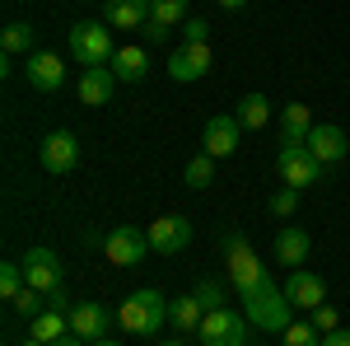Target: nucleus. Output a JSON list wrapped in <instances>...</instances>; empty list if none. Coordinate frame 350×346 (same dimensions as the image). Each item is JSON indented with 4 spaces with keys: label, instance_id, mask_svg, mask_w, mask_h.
<instances>
[{
    "label": "nucleus",
    "instance_id": "obj_5",
    "mask_svg": "<svg viewBox=\"0 0 350 346\" xmlns=\"http://www.w3.org/2000/svg\"><path fill=\"white\" fill-rule=\"evenodd\" d=\"M247 332H252V323L247 314H234V309H211L206 319H201V346H247Z\"/></svg>",
    "mask_w": 350,
    "mask_h": 346
},
{
    "label": "nucleus",
    "instance_id": "obj_12",
    "mask_svg": "<svg viewBox=\"0 0 350 346\" xmlns=\"http://www.w3.org/2000/svg\"><path fill=\"white\" fill-rule=\"evenodd\" d=\"M304 145L313 150V160L323 164V169H332V164H341L350 155V136L341 132V127H332V122H318V127L308 132Z\"/></svg>",
    "mask_w": 350,
    "mask_h": 346
},
{
    "label": "nucleus",
    "instance_id": "obj_14",
    "mask_svg": "<svg viewBox=\"0 0 350 346\" xmlns=\"http://www.w3.org/2000/svg\"><path fill=\"white\" fill-rule=\"evenodd\" d=\"M285 295H290V304L295 309H318V304H327V281L318 276V271H304V267H295L290 271V286H285Z\"/></svg>",
    "mask_w": 350,
    "mask_h": 346
},
{
    "label": "nucleus",
    "instance_id": "obj_11",
    "mask_svg": "<svg viewBox=\"0 0 350 346\" xmlns=\"http://www.w3.org/2000/svg\"><path fill=\"white\" fill-rule=\"evenodd\" d=\"M38 160H42V169H47V173H75V164H80V140H75V132L42 136Z\"/></svg>",
    "mask_w": 350,
    "mask_h": 346
},
{
    "label": "nucleus",
    "instance_id": "obj_22",
    "mask_svg": "<svg viewBox=\"0 0 350 346\" xmlns=\"http://www.w3.org/2000/svg\"><path fill=\"white\" fill-rule=\"evenodd\" d=\"M201 319H206V309H201L196 295L168 299V323H178V332H201Z\"/></svg>",
    "mask_w": 350,
    "mask_h": 346
},
{
    "label": "nucleus",
    "instance_id": "obj_6",
    "mask_svg": "<svg viewBox=\"0 0 350 346\" xmlns=\"http://www.w3.org/2000/svg\"><path fill=\"white\" fill-rule=\"evenodd\" d=\"M275 169H280L285 187H295V192H304V187H313V183H323V164L313 160V150H308V145H280Z\"/></svg>",
    "mask_w": 350,
    "mask_h": 346
},
{
    "label": "nucleus",
    "instance_id": "obj_40",
    "mask_svg": "<svg viewBox=\"0 0 350 346\" xmlns=\"http://www.w3.org/2000/svg\"><path fill=\"white\" fill-rule=\"evenodd\" d=\"M159 346H187V342H183V337H168V342H159Z\"/></svg>",
    "mask_w": 350,
    "mask_h": 346
},
{
    "label": "nucleus",
    "instance_id": "obj_2",
    "mask_svg": "<svg viewBox=\"0 0 350 346\" xmlns=\"http://www.w3.org/2000/svg\"><path fill=\"white\" fill-rule=\"evenodd\" d=\"M163 323H168V299L159 291H135L117 309V328L122 332H135V337H154Z\"/></svg>",
    "mask_w": 350,
    "mask_h": 346
},
{
    "label": "nucleus",
    "instance_id": "obj_20",
    "mask_svg": "<svg viewBox=\"0 0 350 346\" xmlns=\"http://www.w3.org/2000/svg\"><path fill=\"white\" fill-rule=\"evenodd\" d=\"M313 127H318V122L308 117L304 103H285V112H280V145H304Z\"/></svg>",
    "mask_w": 350,
    "mask_h": 346
},
{
    "label": "nucleus",
    "instance_id": "obj_30",
    "mask_svg": "<svg viewBox=\"0 0 350 346\" xmlns=\"http://www.w3.org/2000/svg\"><path fill=\"white\" fill-rule=\"evenodd\" d=\"M28 286V276H24V262H5L0 267V295L5 299H14V295Z\"/></svg>",
    "mask_w": 350,
    "mask_h": 346
},
{
    "label": "nucleus",
    "instance_id": "obj_29",
    "mask_svg": "<svg viewBox=\"0 0 350 346\" xmlns=\"http://www.w3.org/2000/svg\"><path fill=\"white\" fill-rule=\"evenodd\" d=\"M280 342L285 346H323V332H318L313 323H290V328L280 332Z\"/></svg>",
    "mask_w": 350,
    "mask_h": 346
},
{
    "label": "nucleus",
    "instance_id": "obj_27",
    "mask_svg": "<svg viewBox=\"0 0 350 346\" xmlns=\"http://www.w3.org/2000/svg\"><path fill=\"white\" fill-rule=\"evenodd\" d=\"M183 178H187V187H196V192H201V187H211V183H215V160H211V155H196V160L187 164V173H183Z\"/></svg>",
    "mask_w": 350,
    "mask_h": 346
},
{
    "label": "nucleus",
    "instance_id": "obj_19",
    "mask_svg": "<svg viewBox=\"0 0 350 346\" xmlns=\"http://www.w3.org/2000/svg\"><path fill=\"white\" fill-rule=\"evenodd\" d=\"M308 248H313V239H308V234H304L299 225H285V230L275 234V262H285V267H304Z\"/></svg>",
    "mask_w": 350,
    "mask_h": 346
},
{
    "label": "nucleus",
    "instance_id": "obj_23",
    "mask_svg": "<svg viewBox=\"0 0 350 346\" xmlns=\"http://www.w3.org/2000/svg\"><path fill=\"white\" fill-rule=\"evenodd\" d=\"M28 337H38V342H61V337H70V314H56V309H47V314H38V319L28 323Z\"/></svg>",
    "mask_w": 350,
    "mask_h": 346
},
{
    "label": "nucleus",
    "instance_id": "obj_32",
    "mask_svg": "<svg viewBox=\"0 0 350 346\" xmlns=\"http://www.w3.org/2000/svg\"><path fill=\"white\" fill-rule=\"evenodd\" d=\"M299 211V192L295 187H280L275 197H271V215H280V220H290Z\"/></svg>",
    "mask_w": 350,
    "mask_h": 346
},
{
    "label": "nucleus",
    "instance_id": "obj_21",
    "mask_svg": "<svg viewBox=\"0 0 350 346\" xmlns=\"http://www.w3.org/2000/svg\"><path fill=\"white\" fill-rule=\"evenodd\" d=\"M112 75L126 84H140L145 75H150V56L140 52V47H117V56H112Z\"/></svg>",
    "mask_w": 350,
    "mask_h": 346
},
{
    "label": "nucleus",
    "instance_id": "obj_31",
    "mask_svg": "<svg viewBox=\"0 0 350 346\" xmlns=\"http://www.w3.org/2000/svg\"><path fill=\"white\" fill-rule=\"evenodd\" d=\"M196 299H201V309H206V314H211V309H229V304H224V299H229V295H224V286H215V281H196Z\"/></svg>",
    "mask_w": 350,
    "mask_h": 346
},
{
    "label": "nucleus",
    "instance_id": "obj_16",
    "mask_svg": "<svg viewBox=\"0 0 350 346\" xmlns=\"http://www.w3.org/2000/svg\"><path fill=\"white\" fill-rule=\"evenodd\" d=\"M112 89H117V75H112V66H84V71H80V84H75L80 103H89V108L112 103Z\"/></svg>",
    "mask_w": 350,
    "mask_h": 346
},
{
    "label": "nucleus",
    "instance_id": "obj_8",
    "mask_svg": "<svg viewBox=\"0 0 350 346\" xmlns=\"http://www.w3.org/2000/svg\"><path fill=\"white\" fill-rule=\"evenodd\" d=\"M145 253H154V248H150V234H140L135 225H117L108 239H103V258L112 267H140Z\"/></svg>",
    "mask_w": 350,
    "mask_h": 346
},
{
    "label": "nucleus",
    "instance_id": "obj_17",
    "mask_svg": "<svg viewBox=\"0 0 350 346\" xmlns=\"http://www.w3.org/2000/svg\"><path fill=\"white\" fill-rule=\"evenodd\" d=\"M70 332L84 337V342H103V337H108V309H103L98 299H80V304L70 309Z\"/></svg>",
    "mask_w": 350,
    "mask_h": 346
},
{
    "label": "nucleus",
    "instance_id": "obj_4",
    "mask_svg": "<svg viewBox=\"0 0 350 346\" xmlns=\"http://www.w3.org/2000/svg\"><path fill=\"white\" fill-rule=\"evenodd\" d=\"M224 271H229V286L239 295L247 291V286H257L262 276H271L267 262L252 253V243L243 239V234H229V239H224Z\"/></svg>",
    "mask_w": 350,
    "mask_h": 346
},
{
    "label": "nucleus",
    "instance_id": "obj_34",
    "mask_svg": "<svg viewBox=\"0 0 350 346\" xmlns=\"http://www.w3.org/2000/svg\"><path fill=\"white\" fill-rule=\"evenodd\" d=\"M206 38H211V24L206 19H187L183 24V42H206Z\"/></svg>",
    "mask_w": 350,
    "mask_h": 346
},
{
    "label": "nucleus",
    "instance_id": "obj_28",
    "mask_svg": "<svg viewBox=\"0 0 350 346\" xmlns=\"http://www.w3.org/2000/svg\"><path fill=\"white\" fill-rule=\"evenodd\" d=\"M10 304H14V309H19L24 319H38V314H47V295H42V291H33V286H24V291L14 295Z\"/></svg>",
    "mask_w": 350,
    "mask_h": 346
},
{
    "label": "nucleus",
    "instance_id": "obj_36",
    "mask_svg": "<svg viewBox=\"0 0 350 346\" xmlns=\"http://www.w3.org/2000/svg\"><path fill=\"white\" fill-rule=\"evenodd\" d=\"M323 346H350V328H336V332H323Z\"/></svg>",
    "mask_w": 350,
    "mask_h": 346
},
{
    "label": "nucleus",
    "instance_id": "obj_3",
    "mask_svg": "<svg viewBox=\"0 0 350 346\" xmlns=\"http://www.w3.org/2000/svg\"><path fill=\"white\" fill-rule=\"evenodd\" d=\"M112 24H98V19H80V24L70 28V56L80 61V66H112Z\"/></svg>",
    "mask_w": 350,
    "mask_h": 346
},
{
    "label": "nucleus",
    "instance_id": "obj_10",
    "mask_svg": "<svg viewBox=\"0 0 350 346\" xmlns=\"http://www.w3.org/2000/svg\"><path fill=\"white\" fill-rule=\"evenodd\" d=\"M145 234H150V248H154V253L178 258V253L191 243V220H187V215H159Z\"/></svg>",
    "mask_w": 350,
    "mask_h": 346
},
{
    "label": "nucleus",
    "instance_id": "obj_7",
    "mask_svg": "<svg viewBox=\"0 0 350 346\" xmlns=\"http://www.w3.org/2000/svg\"><path fill=\"white\" fill-rule=\"evenodd\" d=\"M19 262H24V276H28V286H33V291L52 295V291L66 286V262L56 258V248H42V243H38V248H28Z\"/></svg>",
    "mask_w": 350,
    "mask_h": 346
},
{
    "label": "nucleus",
    "instance_id": "obj_25",
    "mask_svg": "<svg viewBox=\"0 0 350 346\" xmlns=\"http://www.w3.org/2000/svg\"><path fill=\"white\" fill-rule=\"evenodd\" d=\"M33 24H10L5 28V56H33Z\"/></svg>",
    "mask_w": 350,
    "mask_h": 346
},
{
    "label": "nucleus",
    "instance_id": "obj_15",
    "mask_svg": "<svg viewBox=\"0 0 350 346\" xmlns=\"http://www.w3.org/2000/svg\"><path fill=\"white\" fill-rule=\"evenodd\" d=\"M239 136H243L239 117L219 112V117H211V122H206V150H201V155H211V160H224V155H234V150H239Z\"/></svg>",
    "mask_w": 350,
    "mask_h": 346
},
{
    "label": "nucleus",
    "instance_id": "obj_37",
    "mask_svg": "<svg viewBox=\"0 0 350 346\" xmlns=\"http://www.w3.org/2000/svg\"><path fill=\"white\" fill-rule=\"evenodd\" d=\"M145 33H150V38H154V42H163V38H168V28H163V24H154V19H150V24H145Z\"/></svg>",
    "mask_w": 350,
    "mask_h": 346
},
{
    "label": "nucleus",
    "instance_id": "obj_18",
    "mask_svg": "<svg viewBox=\"0 0 350 346\" xmlns=\"http://www.w3.org/2000/svg\"><path fill=\"white\" fill-rule=\"evenodd\" d=\"M150 14H154V0H108L103 5V19L112 28H140L150 24Z\"/></svg>",
    "mask_w": 350,
    "mask_h": 346
},
{
    "label": "nucleus",
    "instance_id": "obj_13",
    "mask_svg": "<svg viewBox=\"0 0 350 346\" xmlns=\"http://www.w3.org/2000/svg\"><path fill=\"white\" fill-rule=\"evenodd\" d=\"M24 71H28V84L42 89V94H61L66 89V61L56 52H33Z\"/></svg>",
    "mask_w": 350,
    "mask_h": 346
},
{
    "label": "nucleus",
    "instance_id": "obj_24",
    "mask_svg": "<svg viewBox=\"0 0 350 346\" xmlns=\"http://www.w3.org/2000/svg\"><path fill=\"white\" fill-rule=\"evenodd\" d=\"M234 117H239L243 132H262V127L271 122V103H267V94H247V99H239Z\"/></svg>",
    "mask_w": 350,
    "mask_h": 346
},
{
    "label": "nucleus",
    "instance_id": "obj_38",
    "mask_svg": "<svg viewBox=\"0 0 350 346\" xmlns=\"http://www.w3.org/2000/svg\"><path fill=\"white\" fill-rule=\"evenodd\" d=\"M52 346H94V342H84V337H75V332H70V337H61V342H52Z\"/></svg>",
    "mask_w": 350,
    "mask_h": 346
},
{
    "label": "nucleus",
    "instance_id": "obj_42",
    "mask_svg": "<svg viewBox=\"0 0 350 346\" xmlns=\"http://www.w3.org/2000/svg\"><path fill=\"white\" fill-rule=\"evenodd\" d=\"M94 346H117V342H112V337H103V342H94Z\"/></svg>",
    "mask_w": 350,
    "mask_h": 346
},
{
    "label": "nucleus",
    "instance_id": "obj_39",
    "mask_svg": "<svg viewBox=\"0 0 350 346\" xmlns=\"http://www.w3.org/2000/svg\"><path fill=\"white\" fill-rule=\"evenodd\" d=\"M219 5H224V10H243L247 0H219Z\"/></svg>",
    "mask_w": 350,
    "mask_h": 346
},
{
    "label": "nucleus",
    "instance_id": "obj_35",
    "mask_svg": "<svg viewBox=\"0 0 350 346\" xmlns=\"http://www.w3.org/2000/svg\"><path fill=\"white\" fill-rule=\"evenodd\" d=\"M47 309H56V314H70V309H75V304H70V291H66V286H61V291H52V295H47Z\"/></svg>",
    "mask_w": 350,
    "mask_h": 346
},
{
    "label": "nucleus",
    "instance_id": "obj_26",
    "mask_svg": "<svg viewBox=\"0 0 350 346\" xmlns=\"http://www.w3.org/2000/svg\"><path fill=\"white\" fill-rule=\"evenodd\" d=\"M154 24L173 28V24H187V0H154Z\"/></svg>",
    "mask_w": 350,
    "mask_h": 346
},
{
    "label": "nucleus",
    "instance_id": "obj_33",
    "mask_svg": "<svg viewBox=\"0 0 350 346\" xmlns=\"http://www.w3.org/2000/svg\"><path fill=\"white\" fill-rule=\"evenodd\" d=\"M313 328H318V332H336V328H341V314H336V309H332V304H318V309H313Z\"/></svg>",
    "mask_w": 350,
    "mask_h": 346
},
{
    "label": "nucleus",
    "instance_id": "obj_41",
    "mask_svg": "<svg viewBox=\"0 0 350 346\" xmlns=\"http://www.w3.org/2000/svg\"><path fill=\"white\" fill-rule=\"evenodd\" d=\"M24 346H47V342H38V337H28V342Z\"/></svg>",
    "mask_w": 350,
    "mask_h": 346
},
{
    "label": "nucleus",
    "instance_id": "obj_43",
    "mask_svg": "<svg viewBox=\"0 0 350 346\" xmlns=\"http://www.w3.org/2000/svg\"><path fill=\"white\" fill-rule=\"evenodd\" d=\"M247 346H262V342H247Z\"/></svg>",
    "mask_w": 350,
    "mask_h": 346
},
{
    "label": "nucleus",
    "instance_id": "obj_9",
    "mask_svg": "<svg viewBox=\"0 0 350 346\" xmlns=\"http://www.w3.org/2000/svg\"><path fill=\"white\" fill-rule=\"evenodd\" d=\"M211 61H215V52H211V42H183L178 52L168 56V80L178 84H196L206 71H211Z\"/></svg>",
    "mask_w": 350,
    "mask_h": 346
},
{
    "label": "nucleus",
    "instance_id": "obj_1",
    "mask_svg": "<svg viewBox=\"0 0 350 346\" xmlns=\"http://www.w3.org/2000/svg\"><path fill=\"white\" fill-rule=\"evenodd\" d=\"M290 295H285V286H275L271 276H262L257 286H247L243 291V314H247V323L257 328V332H285L290 328Z\"/></svg>",
    "mask_w": 350,
    "mask_h": 346
}]
</instances>
